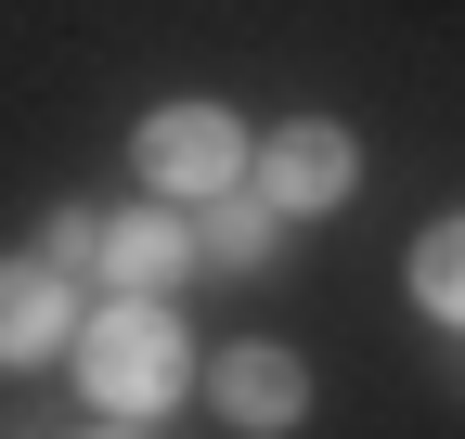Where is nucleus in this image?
Wrapping results in <instances>:
<instances>
[{
  "label": "nucleus",
  "instance_id": "nucleus-5",
  "mask_svg": "<svg viewBox=\"0 0 465 439\" xmlns=\"http://www.w3.org/2000/svg\"><path fill=\"white\" fill-rule=\"evenodd\" d=\"M259 194H272L284 220H323V207L362 194V142H349L336 117H284V130L259 142Z\"/></svg>",
  "mask_w": 465,
  "mask_h": 439
},
{
  "label": "nucleus",
  "instance_id": "nucleus-2",
  "mask_svg": "<svg viewBox=\"0 0 465 439\" xmlns=\"http://www.w3.org/2000/svg\"><path fill=\"white\" fill-rule=\"evenodd\" d=\"M130 169L155 207H220V194H246L259 181V142L232 103H155V117L130 130Z\"/></svg>",
  "mask_w": 465,
  "mask_h": 439
},
{
  "label": "nucleus",
  "instance_id": "nucleus-9",
  "mask_svg": "<svg viewBox=\"0 0 465 439\" xmlns=\"http://www.w3.org/2000/svg\"><path fill=\"white\" fill-rule=\"evenodd\" d=\"M91 246H104V207H52V220H39V259L78 271V285H91Z\"/></svg>",
  "mask_w": 465,
  "mask_h": 439
},
{
  "label": "nucleus",
  "instance_id": "nucleus-6",
  "mask_svg": "<svg viewBox=\"0 0 465 439\" xmlns=\"http://www.w3.org/2000/svg\"><path fill=\"white\" fill-rule=\"evenodd\" d=\"M194 207H130V220H104V246H91V285L104 298H168L194 271Z\"/></svg>",
  "mask_w": 465,
  "mask_h": 439
},
{
  "label": "nucleus",
  "instance_id": "nucleus-4",
  "mask_svg": "<svg viewBox=\"0 0 465 439\" xmlns=\"http://www.w3.org/2000/svg\"><path fill=\"white\" fill-rule=\"evenodd\" d=\"M78 323H91L78 271H52L39 246H26V259H0V375H39V362H65V349H78Z\"/></svg>",
  "mask_w": 465,
  "mask_h": 439
},
{
  "label": "nucleus",
  "instance_id": "nucleus-8",
  "mask_svg": "<svg viewBox=\"0 0 465 439\" xmlns=\"http://www.w3.org/2000/svg\"><path fill=\"white\" fill-rule=\"evenodd\" d=\"M401 285H414V310H427V323H452V337H465V220H427Z\"/></svg>",
  "mask_w": 465,
  "mask_h": 439
},
{
  "label": "nucleus",
  "instance_id": "nucleus-1",
  "mask_svg": "<svg viewBox=\"0 0 465 439\" xmlns=\"http://www.w3.org/2000/svg\"><path fill=\"white\" fill-rule=\"evenodd\" d=\"M65 362H78V401L104 426H155V414H182V388H207V362H194L168 298H91Z\"/></svg>",
  "mask_w": 465,
  "mask_h": 439
},
{
  "label": "nucleus",
  "instance_id": "nucleus-7",
  "mask_svg": "<svg viewBox=\"0 0 465 439\" xmlns=\"http://www.w3.org/2000/svg\"><path fill=\"white\" fill-rule=\"evenodd\" d=\"M298 233V220H284L259 181L246 194H220V207H194V246H207V271H272V246Z\"/></svg>",
  "mask_w": 465,
  "mask_h": 439
},
{
  "label": "nucleus",
  "instance_id": "nucleus-3",
  "mask_svg": "<svg viewBox=\"0 0 465 439\" xmlns=\"http://www.w3.org/2000/svg\"><path fill=\"white\" fill-rule=\"evenodd\" d=\"M207 414H220L232 439L311 426V362L284 349V337H232V349H207Z\"/></svg>",
  "mask_w": 465,
  "mask_h": 439
},
{
  "label": "nucleus",
  "instance_id": "nucleus-10",
  "mask_svg": "<svg viewBox=\"0 0 465 439\" xmlns=\"http://www.w3.org/2000/svg\"><path fill=\"white\" fill-rule=\"evenodd\" d=\"M78 439H143V426H78Z\"/></svg>",
  "mask_w": 465,
  "mask_h": 439
}]
</instances>
